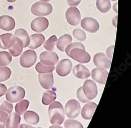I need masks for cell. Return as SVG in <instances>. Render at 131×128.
Masks as SVG:
<instances>
[{"label": "cell", "mask_w": 131, "mask_h": 128, "mask_svg": "<svg viewBox=\"0 0 131 128\" xmlns=\"http://www.w3.org/2000/svg\"><path fill=\"white\" fill-rule=\"evenodd\" d=\"M38 79L41 86L45 89L51 88L54 84V78L52 72L39 73Z\"/></svg>", "instance_id": "cell-14"}, {"label": "cell", "mask_w": 131, "mask_h": 128, "mask_svg": "<svg viewBox=\"0 0 131 128\" xmlns=\"http://www.w3.org/2000/svg\"><path fill=\"white\" fill-rule=\"evenodd\" d=\"M57 38L56 35H52L49 37L43 44V47L47 50L52 51L54 49V46H55L56 42H57Z\"/></svg>", "instance_id": "cell-32"}, {"label": "cell", "mask_w": 131, "mask_h": 128, "mask_svg": "<svg viewBox=\"0 0 131 128\" xmlns=\"http://www.w3.org/2000/svg\"><path fill=\"white\" fill-rule=\"evenodd\" d=\"M29 105V101L28 100L26 99L20 100L15 105V110L16 112L20 115H23L28 108Z\"/></svg>", "instance_id": "cell-28"}, {"label": "cell", "mask_w": 131, "mask_h": 128, "mask_svg": "<svg viewBox=\"0 0 131 128\" xmlns=\"http://www.w3.org/2000/svg\"><path fill=\"white\" fill-rule=\"evenodd\" d=\"M64 126L65 128H83L82 124L80 122L72 119L66 120Z\"/></svg>", "instance_id": "cell-33"}, {"label": "cell", "mask_w": 131, "mask_h": 128, "mask_svg": "<svg viewBox=\"0 0 131 128\" xmlns=\"http://www.w3.org/2000/svg\"><path fill=\"white\" fill-rule=\"evenodd\" d=\"M48 115L51 124L61 125L64 120V111L62 105L58 101H54L48 108Z\"/></svg>", "instance_id": "cell-1"}, {"label": "cell", "mask_w": 131, "mask_h": 128, "mask_svg": "<svg viewBox=\"0 0 131 128\" xmlns=\"http://www.w3.org/2000/svg\"><path fill=\"white\" fill-rule=\"evenodd\" d=\"M12 60V55L9 52L3 51H0V67L8 65Z\"/></svg>", "instance_id": "cell-29"}, {"label": "cell", "mask_w": 131, "mask_h": 128, "mask_svg": "<svg viewBox=\"0 0 131 128\" xmlns=\"http://www.w3.org/2000/svg\"><path fill=\"white\" fill-rule=\"evenodd\" d=\"M73 60L80 63H86L90 61L91 57L88 52L81 48L72 49L69 52V56Z\"/></svg>", "instance_id": "cell-6"}, {"label": "cell", "mask_w": 131, "mask_h": 128, "mask_svg": "<svg viewBox=\"0 0 131 128\" xmlns=\"http://www.w3.org/2000/svg\"><path fill=\"white\" fill-rule=\"evenodd\" d=\"M13 109V106L12 104L9 103L7 101H4L0 106V110H2L8 114L11 113Z\"/></svg>", "instance_id": "cell-35"}, {"label": "cell", "mask_w": 131, "mask_h": 128, "mask_svg": "<svg viewBox=\"0 0 131 128\" xmlns=\"http://www.w3.org/2000/svg\"><path fill=\"white\" fill-rule=\"evenodd\" d=\"M77 98L79 99L80 101L83 103H86L89 102L90 100L86 97L83 91V88L82 87H80L77 91Z\"/></svg>", "instance_id": "cell-37"}, {"label": "cell", "mask_w": 131, "mask_h": 128, "mask_svg": "<svg viewBox=\"0 0 131 128\" xmlns=\"http://www.w3.org/2000/svg\"><path fill=\"white\" fill-rule=\"evenodd\" d=\"M117 16H115L113 19H112V24L115 27H117Z\"/></svg>", "instance_id": "cell-43"}, {"label": "cell", "mask_w": 131, "mask_h": 128, "mask_svg": "<svg viewBox=\"0 0 131 128\" xmlns=\"http://www.w3.org/2000/svg\"><path fill=\"white\" fill-rule=\"evenodd\" d=\"M96 6L97 9L103 13L108 12L111 6L109 0H96Z\"/></svg>", "instance_id": "cell-27"}, {"label": "cell", "mask_w": 131, "mask_h": 128, "mask_svg": "<svg viewBox=\"0 0 131 128\" xmlns=\"http://www.w3.org/2000/svg\"><path fill=\"white\" fill-rule=\"evenodd\" d=\"M93 62L98 68L108 69L111 65V59L108 57L104 53L98 52L94 56Z\"/></svg>", "instance_id": "cell-11"}, {"label": "cell", "mask_w": 131, "mask_h": 128, "mask_svg": "<svg viewBox=\"0 0 131 128\" xmlns=\"http://www.w3.org/2000/svg\"><path fill=\"white\" fill-rule=\"evenodd\" d=\"M7 89L5 85L2 83H0V97L4 95L7 92Z\"/></svg>", "instance_id": "cell-40"}, {"label": "cell", "mask_w": 131, "mask_h": 128, "mask_svg": "<svg viewBox=\"0 0 131 128\" xmlns=\"http://www.w3.org/2000/svg\"><path fill=\"white\" fill-rule=\"evenodd\" d=\"M96 103L93 102H90L85 104L81 110V113L82 118L86 120L91 119L96 109Z\"/></svg>", "instance_id": "cell-18"}, {"label": "cell", "mask_w": 131, "mask_h": 128, "mask_svg": "<svg viewBox=\"0 0 131 128\" xmlns=\"http://www.w3.org/2000/svg\"><path fill=\"white\" fill-rule=\"evenodd\" d=\"M16 1V0H7V1L9 2V3H13V2H14Z\"/></svg>", "instance_id": "cell-46"}, {"label": "cell", "mask_w": 131, "mask_h": 128, "mask_svg": "<svg viewBox=\"0 0 131 128\" xmlns=\"http://www.w3.org/2000/svg\"><path fill=\"white\" fill-rule=\"evenodd\" d=\"M23 44L19 38L15 37V41L14 45L9 48V51L10 55L14 57L19 56L23 51Z\"/></svg>", "instance_id": "cell-24"}, {"label": "cell", "mask_w": 131, "mask_h": 128, "mask_svg": "<svg viewBox=\"0 0 131 128\" xmlns=\"http://www.w3.org/2000/svg\"><path fill=\"white\" fill-rule=\"evenodd\" d=\"M72 40V37L69 34H66L60 36L57 40L56 46L57 48L61 51H64L68 45L71 42Z\"/></svg>", "instance_id": "cell-22"}, {"label": "cell", "mask_w": 131, "mask_h": 128, "mask_svg": "<svg viewBox=\"0 0 131 128\" xmlns=\"http://www.w3.org/2000/svg\"><path fill=\"white\" fill-rule=\"evenodd\" d=\"M41 1H43V2H49L51 0H40Z\"/></svg>", "instance_id": "cell-47"}, {"label": "cell", "mask_w": 131, "mask_h": 128, "mask_svg": "<svg viewBox=\"0 0 131 128\" xmlns=\"http://www.w3.org/2000/svg\"><path fill=\"white\" fill-rule=\"evenodd\" d=\"M81 106L78 101L75 99H70L65 105V112L70 118H75L79 115Z\"/></svg>", "instance_id": "cell-5"}, {"label": "cell", "mask_w": 131, "mask_h": 128, "mask_svg": "<svg viewBox=\"0 0 131 128\" xmlns=\"http://www.w3.org/2000/svg\"><path fill=\"white\" fill-rule=\"evenodd\" d=\"M49 26L48 20L43 17H39L34 19L31 23V28L32 30L40 33L47 29Z\"/></svg>", "instance_id": "cell-13"}, {"label": "cell", "mask_w": 131, "mask_h": 128, "mask_svg": "<svg viewBox=\"0 0 131 128\" xmlns=\"http://www.w3.org/2000/svg\"><path fill=\"white\" fill-rule=\"evenodd\" d=\"M114 48V45H112V46H110L109 47H108V48H107L106 50L107 56L108 57L110 58V59L112 58V56H113Z\"/></svg>", "instance_id": "cell-39"}, {"label": "cell", "mask_w": 131, "mask_h": 128, "mask_svg": "<svg viewBox=\"0 0 131 128\" xmlns=\"http://www.w3.org/2000/svg\"><path fill=\"white\" fill-rule=\"evenodd\" d=\"M53 10V7L50 3L37 2L31 6V12L35 16H47L50 14Z\"/></svg>", "instance_id": "cell-3"}, {"label": "cell", "mask_w": 131, "mask_h": 128, "mask_svg": "<svg viewBox=\"0 0 131 128\" xmlns=\"http://www.w3.org/2000/svg\"><path fill=\"white\" fill-rule=\"evenodd\" d=\"M15 37L10 33H5L0 35V48L7 49L11 47L14 44Z\"/></svg>", "instance_id": "cell-17"}, {"label": "cell", "mask_w": 131, "mask_h": 128, "mask_svg": "<svg viewBox=\"0 0 131 128\" xmlns=\"http://www.w3.org/2000/svg\"><path fill=\"white\" fill-rule=\"evenodd\" d=\"M21 121V118L19 114L14 112L8 116L5 126L6 128H18Z\"/></svg>", "instance_id": "cell-21"}, {"label": "cell", "mask_w": 131, "mask_h": 128, "mask_svg": "<svg viewBox=\"0 0 131 128\" xmlns=\"http://www.w3.org/2000/svg\"><path fill=\"white\" fill-rule=\"evenodd\" d=\"M30 42L28 47L35 49L39 47L45 42V38L41 34H34L30 36Z\"/></svg>", "instance_id": "cell-20"}, {"label": "cell", "mask_w": 131, "mask_h": 128, "mask_svg": "<svg viewBox=\"0 0 131 128\" xmlns=\"http://www.w3.org/2000/svg\"><path fill=\"white\" fill-rule=\"evenodd\" d=\"M12 71L8 67H0V82L8 80L11 76Z\"/></svg>", "instance_id": "cell-31"}, {"label": "cell", "mask_w": 131, "mask_h": 128, "mask_svg": "<svg viewBox=\"0 0 131 128\" xmlns=\"http://www.w3.org/2000/svg\"><path fill=\"white\" fill-rule=\"evenodd\" d=\"M56 99L55 92L52 90H47L43 93L42 97V103L45 105H49Z\"/></svg>", "instance_id": "cell-26"}, {"label": "cell", "mask_w": 131, "mask_h": 128, "mask_svg": "<svg viewBox=\"0 0 131 128\" xmlns=\"http://www.w3.org/2000/svg\"><path fill=\"white\" fill-rule=\"evenodd\" d=\"M81 26L85 30L91 33H96L99 29V24L97 21L92 17H85L81 22Z\"/></svg>", "instance_id": "cell-10"}, {"label": "cell", "mask_w": 131, "mask_h": 128, "mask_svg": "<svg viewBox=\"0 0 131 128\" xmlns=\"http://www.w3.org/2000/svg\"><path fill=\"white\" fill-rule=\"evenodd\" d=\"M15 26V22L13 17L9 15L0 16V28L5 31H10Z\"/></svg>", "instance_id": "cell-16"}, {"label": "cell", "mask_w": 131, "mask_h": 128, "mask_svg": "<svg viewBox=\"0 0 131 128\" xmlns=\"http://www.w3.org/2000/svg\"><path fill=\"white\" fill-rule=\"evenodd\" d=\"M37 55L34 50H27L24 51L19 59L20 66L25 68H30L35 63Z\"/></svg>", "instance_id": "cell-4"}, {"label": "cell", "mask_w": 131, "mask_h": 128, "mask_svg": "<svg viewBox=\"0 0 131 128\" xmlns=\"http://www.w3.org/2000/svg\"><path fill=\"white\" fill-rule=\"evenodd\" d=\"M81 0H67V3L69 6H78Z\"/></svg>", "instance_id": "cell-41"}, {"label": "cell", "mask_w": 131, "mask_h": 128, "mask_svg": "<svg viewBox=\"0 0 131 128\" xmlns=\"http://www.w3.org/2000/svg\"><path fill=\"white\" fill-rule=\"evenodd\" d=\"M73 36L78 40L81 41H84L86 38V36L85 32L81 29H75L73 31Z\"/></svg>", "instance_id": "cell-34"}, {"label": "cell", "mask_w": 131, "mask_h": 128, "mask_svg": "<svg viewBox=\"0 0 131 128\" xmlns=\"http://www.w3.org/2000/svg\"><path fill=\"white\" fill-rule=\"evenodd\" d=\"M118 4V3H117V2H116V3H115V4H114V5H113V10H114V11L117 14V5Z\"/></svg>", "instance_id": "cell-44"}, {"label": "cell", "mask_w": 131, "mask_h": 128, "mask_svg": "<svg viewBox=\"0 0 131 128\" xmlns=\"http://www.w3.org/2000/svg\"><path fill=\"white\" fill-rule=\"evenodd\" d=\"M73 73L75 77L81 79H87L90 76L89 70L82 64H78L74 66Z\"/></svg>", "instance_id": "cell-19"}, {"label": "cell", "mask_w": 131, "mask_h": 128, "mask_svg": "<svg viewBox=\"0 0 131 128\" xmlns=\"http://www.w3.org/2000/svg\"><path fill=\"white\" fill-rule=\"evenodd\" d=\"M83 92L89 100L94 99L97 94V88L95 83L91 80H86L82 87Z\"/></svg>", "instance_id": "cell-8"}, {"label": "cell", "mask_w": 131, "mask_h": 128, "mask_svg": "<svg viewBox=\"0 0 131 128\" xmlns=\"http://www.w3.org/2000/svg\"><path fill=\"white\" fill-rule=\"evenodd\" d=\"M14 37L19 38L23 44V48H26L28 46L30 38L26 30L23 28H19L17 29L14 33Z\"/></svg>", "instance_id": "cell-23"}, {"label": "cell", "mask_w": 131, "mask_h": 128, "mask_svg": "<svg viewBox=\"0 0 131 128\" xmlns=\"http://www.w3.org/2000/svg\"><path fill=\"white\" fill-rule=\"evenodd\" d=\"M72 63L70 60L64 59L61 60L58 64L56 68L57 73L59 76L65 77L71 71Z\"/></svg>", "instance_id": "cell-12"}, {"label": "cell", "mask_w": 131, "mask_h": 128, "mask_svg": "<svg viewBox=\"0 0 131 128\" xmlns=\"http://www.w3.org/2000/svg\"><path fill=\"white\" fill-rule=\"evenodd\" d=\"M112 1H117V0H111Z\"/></svg>", "instance_id": "cell-48"}, {"label": "cell", "mask_w": 131, "mask_h": 128, "mask_svg": "<svg viewBox=\"0 0 131 128\" xmlns=\"http://www.w3.org/2000/svg\"><path fill=\"white\" fill-rule=\"evenodd\" d=\"M19 128H36L34 127H32L31 126L28 125L27 124H20V125L19 126ZM38 128H41V127H38Z\"/></svg>", "instance_id": "cell-42"}, {"label": "cell", "mask_w": 131, "mask_h": 128, "mask_svg": "<svg viewBox=\"0 0 131 128\" xmlns=\"http://www.w3.org/2000/svg\"><path fill=\"white\" fill-rule=\"evenodd\" d=\"M24 119L28 123L31 125L37 124L39 121L38 114L34 111H27L24 115Z\"/></svg>", "instance_id": "cell-25"}, {"label": "cell", "mask_w": 131, "mask_h": 128, "mask_svg": "<svg viewBox=\"0 0 131 128\" xmlns=\"http://www.w3.org/2000/svg\"><path fill=\"white\" fill-rule=\"evenodd\" d=\"M39 59L42 63L47 66H54L58 62L59 57L56 53L46 51L41 53Z\"/></svg>", "instance_id": "cell-9"}, {"label": "cell", "mask_w": 131, "mask_h": 128, "mask_svg": "<svg viewBox=\"0 0 131 128\" xmlns=\"http://www.w3.org/2000/svg\"><path fill=\"white\" fill-rule=\"evenodd\" d=\"M8 117V114L0 110V128H5V123Z\"/></svg>", "instance_id": "cell-38"}, {"label": "cell", "mask_w": 131, "mask_h": 128, "mask_svg": "<svg viewBox=\"0 0 131 128\" xmlns=\"http://www.w3.org/2000/svg\"><path fill=\"white\" fill-rule=\"evenodd\" d=\"M91 76L92 79L97 83L104 84L107 78L108 72L105 69L96 68L92 70Z\"/></svg>", "instance_id": "cell-15"}, {"label": "cell", "mask_w": 131, "mask_h": 128, "mask_svg": "<svg viewBox=\"0 0 131 128\" xmlns=\"http://www.w3.org/2000/svg\"><path fill=\"white\" fill-rule=\"evenodd\" d=\"M6 93L5 97L7 101L11 103H15L24 98L25 91L23 87L15 86L10 87Z\"/></svg>", "instance_id": "cell-2"}, {"label": "cell", "mask_w": 131, "mask_h": 128, "mask_svg": "<svg viewBox=\"0 0 131 128\" xmlns=\"http://www.w3.org/2000/svg\"><path fill=\"white\" fill-rule=\"evenodd\" d=\"M54 66L45 65L41 62H39L35 66V69L39 73H46L52 72L54 70Z\"/></svg>", "instance_id": "cell-30"}, {"label": "cell", "mask_w": 131, "mask_h": 128, "mask_svg": "<svg viewBox=\"0 0 131 128\" xmlns=\"http://www.w3.org/2000/svg\"><path fill=\"white\" fill-rule=\"evenodd\" d=\"M49 128H63V127L59 126V125H53L50 126Z\"/></svg>", "instance_id": "cell-45"}, {"label": "cell", "mask_w": 131, "mask_h": 128, "mask_svg": "<svg viewBox=\"0 0 131 128\" xmlns=\"http://www.w3.org/2000/svg\"><path fill=\"white\" fill-rule=\"evenodd\" d=\"M81 48L83 50H85L84 46L83 44L81 43V42H73V43H70L68 45V46L66 48L65 51L66 52V54L68 56H69L70 51L73 48Z\"/></svg>", "instance_id": "cell-36"}, {"label": "cell", "mask_w": 131, "mask_h": 128, "mask_svg": "<svg viewBox=\"0 0 131 128\" xmlns=\"http://www.w3.org/2000/svg\"><path fill=\"white\" fill-rule=\"evenodd\" d=\"M81 14L79 10L75 6L69 7L66 13L67 22L72 26L77 25L81 20Z\"/></svg>", "instance_id": "cell-7"}]
</instances>
